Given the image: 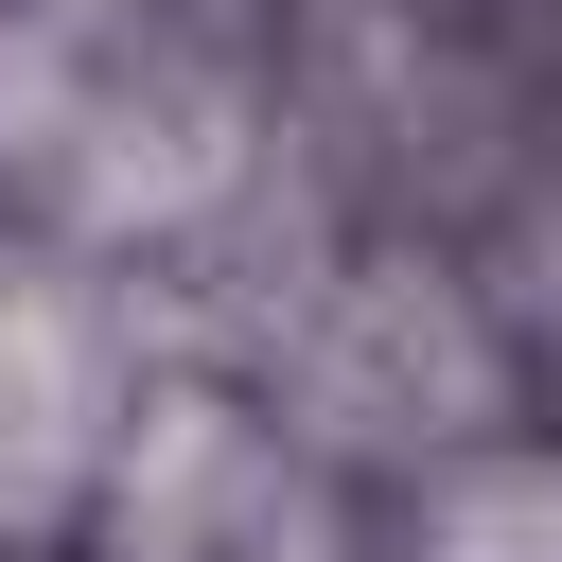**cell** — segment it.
I'll return each instance as SVG.
<instances>
[{
	"instance_id": "cell-3",
	"label": "cell",
	"mask_w": 562,
	"mask_h": 562,
	"mask_svg": "<svg viewBox=\"0 0 562 562\" xmlns=\"http://www.w3.org/2000/svg\"><path fill=\"white\" fill-rule=\"evenodd\" d=\"M404 562H562V457H509V439L492 457H439Z\"/></svg>"
},
{
	"instance_id": "cell-1",
	"label": "cell",
	"mask_w": 562,
	"mask_h": 562,
	"mask_svg": "<svg viewBox=\"0 0 562 562\" xmlns=\"http://www.w3.org/2000/svg\"><path fill=\"white\" fill-rule=\"evenodd\" d=\"M263 492H281V457L211 386H140L123 439H105V474H88V527H105V562H228L263 527Z\"/></svg>"
},
{
	"instance_id": "cell-2",
	"label": "cell",
	"mask_w": 562,
	"mask_h": 562,
	"mask_svg": "<svg viewBox=\"0 0 562 562\" xmlns=\"http://www.w3.org/2000/svg\"><path fill=\"white\" fill-rule=\"evenodd\" d=\"M105 439H123L105 334H88L70 299H0V527H53V509H88Z\"/></svg>"
}]
</instances>
